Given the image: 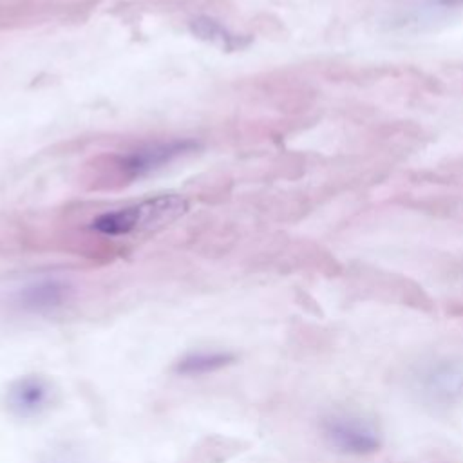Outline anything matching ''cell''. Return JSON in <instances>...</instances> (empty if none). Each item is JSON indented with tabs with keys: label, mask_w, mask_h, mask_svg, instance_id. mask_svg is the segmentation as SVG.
<instances>
[{
	"label": "cell",
	"mask_w": 463,
	"mask_h": 463,
	"mask_svg": "<svg viewBox=\"0 0 463 463\" xmlns=\"http://www.w3.org/2000/svg\"><path fill=\"white\" fill-rule=\"evenodd\" d=\"M52 385L45 376L25 374L9 383L4 402L13 416L27 420L47 411L52 402Z\"/></svg>",
	"instance_id": "cell-3"
},
{
	"label": "cell",
	"mask_w": 463,
	"mask_h": 463,
	"mask_svg": "<svg viewBox=\"0 0 463 463\" xmlns=\"http://www.w3.org/2000/svg\"><path fill=\"white\" fill-rule=\"evenodd\" d=\"M192 31L203 38V40H208L215 45H221L224 49H235V47H241L242 45V40L239 34L228 31L222 24L212 20V18H206V16H201V18H195L192 22Z\"/></svg>",
	"instance_id": "cell-7"
},
{
	"label": "cell",
	"mask_w": 463,
	"mask_h": 463,
	"mask_svg": "<svg viewBox=\"0 0 463 463\" xmlns=\"http://www.w3.org/2000/svg\"><path fill=\"white\" fill-rule=\"evenodd\" d=\"M320 430L331 449L349 456L374 454L382 447L378 427L358 414L331 412L322 418Z\"/></svg>",
	"instance_id": "cell-2"
},
{
	"label": "cell",
	"mask_w": 463,
	"mask_h": 463,
	"mask_svg": "<svg viewBox=\"0 0 463 463\" xmlns=\"http://www.w3.org/2000/svg\"><path fill=\"white\" fill-rule=\"evenodd\" d=\"M72 293L67 280L56 277H42L27 282L14 293V304L29 313H47L61 307Z\"/></svg>",
	"instance_id": "cell-4"
},
{
	"label": "cell",
	"mask_w": 463,
	"mask_h": 463,
	"mask_svg": "<svg viewBox=\"0 0 463 463\" xmlns=\"http://www.w3.org/2000/svg\"><path fill=\"white\" fill-rule=\"evenodd\" d=\"M188 208L184 197L168 194L101 213L92 224L105 235H128L165 226L181 217Z\"/></svg>",
	"instance_id": "cell-1"
},
{
	"label": "cell",
	"mask_w": 463,
	"mask_h": 463,
	"mask_svg": "<svg viewBox=\"0 0 463 463\" xmlns=\"http://www.w3.org/2000/svg\"><path fill=\"white\" fill-rule=\"evenodd\" d=\"M235 362V354L230 351H192L184 356H181L172 371L177 376H184V378H194V376H204V374H212L215 371H221L224 367H228L230 364Z\"/></svg>",
	"instance_id": "cell-6"
},
{
	"label": "cell",
	"mask_w": 463,
	"mask_h": 463,
	"mask_svg": "<svg viewBox=\"0 0 463 463\" xmlns=\"http://www.w3.org/2000/svg\"><path fill=\"white\" fill-rule=\"evenodd\" d=\"M195 146L194 141H168V143H154L141 146L121 159V168L128 177H141L172 159L183 156L184 152Z\"/></svg>",
	"instance_id": "cell-5"
}]
</instances>
